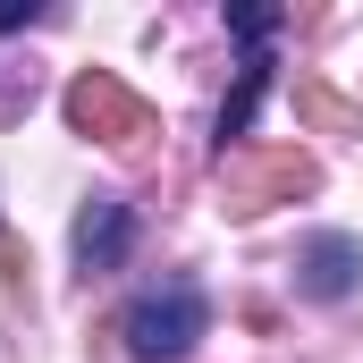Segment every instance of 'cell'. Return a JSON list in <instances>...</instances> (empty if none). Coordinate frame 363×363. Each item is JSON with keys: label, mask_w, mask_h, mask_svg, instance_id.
<instances>
[{"label": "cell", "mask_w": 363, "mask_h": 363, "mask_svg": "<svg viewBox=\"0 0 363 363\" xmlns=\"http://www.w3.org/2000/svg\"><path fill=\"white\" fill-rule=\"evenodd\" d=\"M203 321H211L203 287H194V279H161V287H144V296L127 304V355L135 363H178L186 347L203 338Z\"/></svg>", "instance_id": "6da1fadb"}, {"label": "cell", "mask_w": 363, "mask_h": 363, "mask_svg": "<svg viewBox=\"0 0 363 363\" xmlns=\"http://www.w3.org/2000/svg\"><path fill=\"white\" fill-rule=\"evenodd\" d=\"M60 110H68V127L93 135V144H144V135H152V110L118 85L110 68H85L77 85L60 93Z\"/></svg>", "instance_id": "7a4b0ae2"}, {"label": "cell", "mask_w": 363, "mask_h": 363, "mask_svg": "<svg viewBox=\"0 0 363 363\" xmlns=\"http://www.w3.org/2000/svg\"><path fill=\"white\" fill-rule=\"evenodd\" d=\"M220 169H228V211H237V220H254V211L296 203V194L321 186V169H313L304 152H287V144H279V152H228Z\"/></svg>", "instance_id": "3957f363"}, {"label": "cell", "mask_w": 363, "mask_h": 363, "mask_svg": "<svg viewBox=\"0 0 363 363\" xmlns=\"http://www.w3.org/2000/svg\"><path fill=\"white\" fill-rule=\"evenodd\" d=\"M296 287H304L313 304H347L363 287V237H347V228L304 237V245H296Z\"/></svg>", "instance_id": "277c9868"}, {"label": "cell", "mask_w": 363, "mask_h": 363, "mask_svg": "<svg viewBox=\"0 0 363 363\" xmlns=\"http://www.w3.org/2000/svg\"><path fill=\"white\" fill-rule=\"evenodd\" d=\"M127 237H135L127 203L118 194H93L85 211H77V271H118L127 262Z\"/></svg>", "instance_id": "5b68a950"}, {"label": "cell", "mask_w": 363, "mask_h": 363, "mask_svg": "<svg viewBox=\"0 0 363 363\" xmlns=\"http://www.w3.org/2000/svg\"><path fill=\"white\" fill-rule=\"evenodd\" d=\"M271 93V60L262 51H245V68H237V93L220 101V161L228 152H245V127H254V101Z\"/></svg>", "instance_id": "8992f818"}, {"label": "cell", "mask_w": 363, "mask_h": 363, "mask_svg": "<svg viewBox=\"0 0 363 363\" xmlns=\"http://www.w3.org/2000/svg\"><path fill=\"white\" fill-rule=\"evenodd\" d=\"M296 110H304L313 127H330V135H338V127H355V110H347L330 85H296Z\"/></svg>", "instance_id": "52a82bcc"}, {"label": "cell", "mask_w": 363, "mask_h": 363, "mask_svg": "<svg viewBox=\"0 0 363 363\" xmlns=\"http://www.w3.org/2000/svg\"><path fill=\"white\" fill-rule=\"evenodd\" d=\"M228 26H237V34H245L254 51H262V43L279 34V9H228Z\"/></svg>", "instance_id": "ba28073f"}, {"label": "cell", "mask_w": 363, "mask_h": 363, "mask_svg": "<svg viewBox=\"0 0 363 363\" xmlns=\"http://www.w3.org/2000/svg\"><path fill=\"white\" fill-rule=\"evenodd\" d=\"M34 17H43L34 0H0V34H17V26H34Z\"/></svg>", "instance_id": "9c48e42d"}]
</instances>
